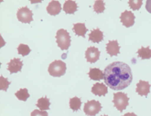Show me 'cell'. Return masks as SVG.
I'll return each instance as SVG.
<instances>
[{
    "instance_id": "cell-1",
    "label": "cell",
    "mask_w": 151,
    "mask_h": 116,
    "mask_svg": "<svg viewBox=\"0 0 151 116\" xmlns=\"http://www.w3.org/2000/svg\"><path fill=\"white\" fill-rule=\"evenodd\" d=\"M104 82L114 90H122L132 82L131 68L124 62L115 61L104 69Z\"/></svg>"
},
{
    "instance_id": "cell-2",
    "label": "cell",
    "mask_w": 151,
    "mask_h": 116,
    "mask_svg": "<svg viewBox=\"0 0 151 116\" xmlns=\"http://www.w3.org/2000/svg\"><path fill=\"white\" fill-rule=\"evenodd\" d=\"M57 46L62 50H67L70 46V36L69 32L65 29H59L56 35Z\"/></svg>"
},
{
    "instance_id": "cell-3",
    "label": "cell",
    "mask_w": 151,
    "mask_h": 116,
    "mask_svg": "<svg viewBox=\"0 0 151 116\" xmlns=\"http://www.w3.org/2000/svg\"><path fill=\"white\" fill-rule=\"evenodd\" d=\"M67 66L62 61H54L49 65L48 71L53 77H61L66 73Z\"/></svg>"
},
{
    "instance_id": "cell-4",
    "label": "cell",
    "mask_w": 151,
    "mask_h": 116,
    "mask_svg": "<svg viewBox=\"0 0 151 116\" xmlns=\"http://www.w3.org/2000/svg\"><path fill=\"white\" fill-rule=\"evenodd\" d=\"M129 98L128 97L126 93H114L113 103L114 107L119 112H122L126 109L127 106L129 105Z\"/></svg>"
},
{
    "instance_id": "cell-5",
    "label": "cell",
    "mask_w": 151,
    "mask_h": 116,
    "mask_svg": "<svg viewBox=\"0 0 151 116\" xmlns=\"http://www.w3.org/2000/svg\"><path fill=\"white\" fill-rule=\"evenodd\" d=\"M102 109L101 104L97 100H88L84 105V112L86 115L95 116Z\"/></svg>"
},
{
    "instance_id": "cell-6",
    "label": "cell",
    "mask_w": 151,
    "mask_h": 116,
    "mask_svg": "<svg viewBox=\"0 0 151 116\" xmlns=\"http://www.w3.org/2000/svg\"><path fill=\"white\" fill-rule=\"evenodd\" d=\"M18 21L21 23L29 24L33 21V13L27 6L21 7L18 9L17 13Z\"/></svg>"
},
{
    "instance_id": "cell-7",
    "label": "cell",
    "mask_w": 151,
    "mask_h": 116,
    "mask_svg": "<svg viewBox=\"0 0 151 116\" xmlns=\"http://www.w3.org/2000/svg\"><path fill=\"white\" fill-rule=\"evenodd\" d=\"M86 61L89 63H96L98 61L99 59V56H100V51L99 49L94 46H90L88 47L86 51Z\"/></svg>"
},
{
    "instance_id": "cell-8",
    "label": "cell",
    "mask_w": 151,
    "mask_h": 116,
    "mask_svg": "<svg viewBox=\"0 0 151 116\" xmlns=\"http://www.w3.org/2000/svg\"><path fill=\"white\" fill-rule=\"evenodd\" d=\"M135 15L133 14L132 11H128L125 10L123 13H122L120 16V20L121 22L124 27H130L134 25L135 24Z\"/></svg>"
},
{
    "instance_id": "cell-9",
    "label": "cell",
    "mask_w": 151,
    "mask_h": 116,
    "mask_svg": "<svg viewBox=\"0 0 151 116\" xmlns=\"http://www.w3.org/2000/svg\"><path fill=\"white\" fill-rule=\"evenodd\" d=\"M23 67V62L20 58H14L10 60L8 63V71L10 74H15L21 71Z\"/></svg>"
},
{
    "instance_id": "cell-10",
    "label": "cell",
    "mask_w": 151,
    "mask_h": 116,
    "mask_svg": "<svg viewBox=\"0 0 151 116\" xmlns=\"http://www.w3.org/2000/svg\"><path fill=\"white\" fill-rule=\"evenodd\" d=\"M150 84L149 82L143 81V80H139V82L136 84V93L140 96H146L149 94L150 89Z\"/></svg>"
},
{
    "instance_id": "cell-11",
    "label": "cell",
    "mask_w": 151,
    "mask_h": 116,
    "mask_svg": "<svg viewBox=\"0 0 151 116\" xmlns=\"http://www.w3.org/2000/svg\"><path fill=\"white\" fill-rule=\"evenodd\" d=\"M106 53L111 57L117 56L120 53V46L118 45L117 40H111L109 41L106 45Z\"/></svg>"
},
{
    "instance_id": "cell-12",
    "label": "cell",
    "mask_w": 151,
    "mask_h": 116,
    "mask_svg": "<svg viewBox=\"0 0 151 116\" xmlns=\"http://www.w3.org/2000/svg\"><path fill=\"white\" fill-rule=\"evenodd\" d=\"M61 5L60 2L56 1V0H52L50 3L48 4L46 7V11L49 14L52 15V16H57L61 11Z\"/></svg>"
},
{
    "instance_id": "cell-13",
    "label": "cell",
    "mask_w": 151,
    "mask_h": 116,
    "mask_svg": "<svg viewBox=\"0 0 151 116\" xmlns=\"http://www.w3.org/2000/svg\"><path fill=\"white\" fill-rule=\"evenodd\" d=\"M92 93L94 95L99 96V97L105 96L106 93H108V88L104 83L97 82V83L93 85V87H92Z\"/></svg>"
},
{
    "instance_id": "cell-14",
    "label": "cell",
    "mask_w": 151,
    "mask_h": 116,
    "mask_svg": "<svg viewBox=\"0 0 151 116\" xmlns=\"http://www.w3.org/2000/svg\"><path fill=\"white\" fill-rule=\"evenodd\" d=\"M104 40V33L99 28L93 29L91 31L88 35V41H91L94 43H99Z\"/></svg>"
},
{
    "instance_id": "cell-15",
    "label": "cell",
    "mask_w": 151,
    "mask_h": 116,
    "mask_svg": "<svg viewBox=\"0 0 151 116\" xmlns=\"http://www.w3.org/2000/svg\"><path fill=\"white\" fill-rule=\"evenodd\" d=\"M63 9L67 14H74L78 9V5L75 1L68 0L64 2Z\"/></svg>"
},
{
    "instance_id": "cell-16",
    "label": "cell",
    "mask_w": 151,
    "mask_h": 116,
    "mask_svg": "<svg viewBox=\"0 0 151 116\" xmlns=\"http://www.w3.org/2000/svg\"><path fill=\"white\" fill-rule=\"evenodd\" d=\"M88 76L91 80H95V81H99V80L104 79V71H102L99 68H90L88 73Z\"/></svg>"
},
{
    "instance_id": "cell-17",
    "label": "cell",
    "mask_w": 151,
    "mask_h": 116,
    "mask_svg": "<svg viewBox=\"0 0 151 116\" xmlns=\"http://www.w3.org/2000/svg\"><path fill=\"white\" fill-rule=\"evenodd\" d=\"M73 32H75V35H78V36H81L85 38L86 32H88V29L86 28V25L84 23H77L74 24Z\"/></svg>"
},
{
    "instance_id": "cell-18",
    "label": "cell",
    "mask_w": 151,
    "mask_h": 116,
    "mask_svg": "<svg viewBox=\"0 0 151 116\" xmlns=\"http://www.w3.org/2000/svg\"><path fill=\"white\" fill-rule=\"evenodd\" d=\"M36 106L41 110V111H46L50 109V101L48 97H42L38 99Z\"/></svg>"
},
{
    "instance_id": "cell-19",
    "label": "cell",
    "mask_w": 151,
    "mask_h": 116,
    "mask_svg": "<svg viewBox=\"0 0 151 116\" xmlns=\"http://www.w3.org/2000/svg\"><path fill=\"white\" fill-rule=\"evenodd\" d=\"M138 56L142 60H148L151 58V49H150V46L147 47H142L139 49L137 51Z\"/></svg>"
},
{
    "instance_id": "cell-20",
    "label": "cell",
    "mask_w": 151,
    "mask_h": 116,
    "mask_svg": "<svg viewBox=\"0 0 151 116\" xmlns=\"http://www.w3.org/2000/svg\"><path fill=\"white\" fill-rule=\"evenodd\" d=\"M69 105H70V108L72 110L73 112H77L81 108V100L80 98L75 97L70 99L69 101Z\"/></svg>"
},
{
    "instance_id": "cell-21",
    "label": "cell",
    "mask_w": 151,
    "mask_h": 116,
    "mask_svg": "<svg viewBox=\"0 0 151 116\" xmlns=\"http://www.w3.org/2000/svg\"><path fill=\"white\" fill-rule=\"evenodd\" d=\"M15 96L17 97V98L20 100H22V101H27V100L29 98L30 94L28 93V90L26 88H24V89H19L18 91L15 93Z\"/></svg>"
},
{
    "instance_id": "cell-22",
    "label": "cell",
    "mask_w": 151,
    "mask_h": 116,
    "mask_svg": "<svg viewBox=\"0 0 151 116\" xmlns=\"http://www.w3.org/2000/svg\"><path fill=\"white\" fill-rule=\"evenodd\" d=\"M93 9H94V11L97 14H102L105 10V3H104V1L97 0L94 2Z\"/></svg>"
},
{
    "instance_id": "cell-23",
    "label": "cell",
    "mask_w": 151,
    "mask_h": 116,
    "mask_svg": "<svg viewBox=\"0 0 151 116\" xmlns=\"http://www.w3.org/2000/svg\"><path fill=\"white\" fill-rule=\"evenodd\" d=\"M31 49L29 48V46L27 45H25V44H20L17 47V52L20 55H22L23 57H25V56H27L31 53Z\"/></svg>"
},
{
    "instance_id": "cell-24",
    "label": "cell",
    "mask_w": 151,
    "mask_h": 116,
    "mask_svg": "<svg viewBox=\"0 0 151 116\" xmlns=\"http://www.w3.org/2000/svg\"><path fill=\"white\" fill-rule=\"evenodd\" d=\"M129 7L133 10H139L142 5V0H130L129 1Z\"/></svg>"
},
{
    "instance_id": "cell-25",
    "label": "cell",
    "mask_w": 151,
    "mask_h": 116,
    "mask_svg": "<svg viewBox=\"0 0 151 116\" xmlns=\"http://www.w3.org/2000/svg\"><path fill=\"white\" fill-rule=\"evenodd\" d=\"M9 85H10V82L8 81L7 79L1 75L0 76V89L3 91H6Z\"/></svg>"
},
{
    "instance_id": "cell-26",
    "label": "cell",
    "mask_w": 151,
    "mask_h": 116,
    "mask_svg": "<svg viewBox=\"0 0 151 116\" xmlns=\"http://www.w3.org/2000/svg\"><path fill=\"white\" fill-rule=\"evenodd\" d=\"M31 116H48V113L47 112H42L36 109L31 113Z\"/></svg>"
},
{
    "instance_id": "cell-27",
    "label": "cell",
    "mask_w": 151,
    "mask_h": 116,
    "mask_svg": "<svg viewBox=\"0 0 151 116\" xmlns=\"http://www.w3.org/2000/svg\"><path fill=\"white\" fill-rule=\"evenodd\" d=\"M146 9L151 14V0H148L146 2Z\"/></svg>"
},
{
    "instance_id": "cell-28",
    "label": "cell",
    "mask_w": 151,
    "mask_h": 116,
    "mask_svg": "<svg viewBox=\"0 0 151 116\" xmlns=\"http://www.w3.org/2000/svg\"><path fill=\"white\" fill-rule=\"evenodd\" d=\"M122 116H137L135 113H133V112H130V113H126V114H124V115Z\"/></svg>"
},
{
    "instance_id": "cell-29",
    "label": "cell",
    "mask_w": 151,
    "mask_h": 116,
    "mask_svg": "<svg viewBox=\"0 0 151 116\" xmlns=\"http://www.w3.org/2000/svg\"><path fill=\"white\" fill-rule=\"evenodd\" d=\"M102 116H108V115H102Z\"/></svg>"
}]
</instances>
